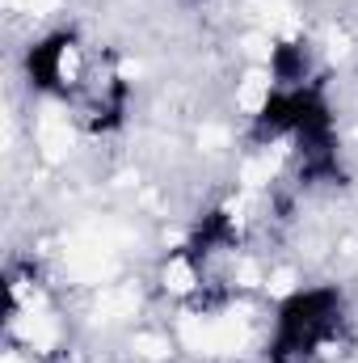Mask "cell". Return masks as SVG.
<instances>
[{"mask_svg": "<svg viewBox=\"0 0 358 363\" xmlns=\"http://www.w3.org/2000/svg\"><path fill=\"white\" fill-rule=\"evenodd\" d=\"M278 101V77L270 64H241V72L232 77V110L245 127L262 123Z\"/></svg>", "mask_w": 358, "mask_h": 363, "instance_id": "3", "label": "cell"}, {"mask_svg": "<svg viewBox=\"0 0 358 363\" xmlns=\"http://www.w3.org/2000/svg\"><path fill=\"white\" fill-rule=\"evenodd\" d=\"M4 342L38 363H59L72 347L68 304L34 262H13L4 274Z\"/></svg>", "mask_w": 358, "mask_h": 363, "instance_id": "1", "label": "cell"}, {"mask_svg": "<svg viewBox=\"0 0 358 363\" xmlns=\"http://www.w3.org/2000/svg\"><path fill=\"white\" fill-rule=\"evenodd\" d=\"M97 51L85 34L76 30H55V34H42L30 55H25V72H30V85L47 97H59V101H72L76 93L85 89L93 64H97Z\"/></svg>", "mask_w": 358, "mask_h": 363, "instance_id": "2", "label": "cell"}]
</instances>
